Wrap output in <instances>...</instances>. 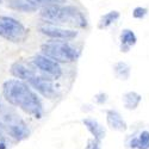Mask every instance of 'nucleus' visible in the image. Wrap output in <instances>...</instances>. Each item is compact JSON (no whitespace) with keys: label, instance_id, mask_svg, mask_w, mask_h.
Returning <instances> with one entry per match:
<instances>
[{"label":"nucleus","instance_id":"obj_21","mask_svg":"<svg viewBox=\"0 0 149 149\" xmlns=\"http://www.w3.org/2000/svg\"><path fill=\"white\" fill-rule=\"evenodd\" d=\"M95 102L98 103V104H104V103H106V100H107V94L106 93H104V92H100V93H98L95 97Z\"/></svg>","mask_w":149,"mask_h":149},{"label":"nucleus","instance_id":"obj_16","mask_svg":"<svg viewBox=\"0 0 149 149\" xmlns=\"http://www.w3.org/2000/svg\"><path fill=\"white\" fill-rule=\"evenodd\" d=\"M119 12L118 11H110L107 13H105L104 16H102L100 20H99V24H98V28L99 29H106L109 28L111 24H113L116 20H118L119 18Z\"/></svg>","mask_w":149,"mask_h":149},{"label":"nucleus","instance_id":"obj_17","mask_svg":"<svg viewBox=\"0 0 149 149\" xmlns=\"http://www.w3.org/2000/svg\"><path fill=\"white\" fill-rule=\"evenodd\" d=\"M35 7H48V6H55V5H62L67 3V0H26Z\"/></svg>","mask_w":149,"mask_h":149},{"label":"nucleus","instance_id":"obj_24","mask_svg":"<svg viewBox=\"0 0 149 149\" xmlns=\"http://www.w3.org/2000/svg\"><path fill=\"white\" fill-rule=\"evenodd\" d=\"M0 109H1V104H0Z\"/></svg>","mask_w":149,"mask_h":149},{"label":"nucleus","instance_id":"obj_19","mask_svg":"<svg viewBox=\"0 0 149 149\" xmlns=\"http://www.w3.org/2000/svg\"><path fill=\"white\" fill-rule=\"evenodd\" d=\"M147 13H148V10L146 7L137 6V7H135L134 11H132V17L135 19H142L147 16Z\"/></svg>","mask_w":149,"mask_h":149},{"label":"nucleus","instance_id":"obj_13","mask_svg":"<svg viewBox=\"0 0 149 149\" xmlns=\"http://www.w3.org/2000/svg\"><path fill=\"white\" fill-rule=\"evenodd\" d=\"M122 100H123L124 107L127 110H136L142 102V97L137 92L130 91V92H127L123 94Z\"/></svg>","mask_w":149,"mask_h":149},{"label":"nucleus","instance_id":"obj_22","mask_svg":"<svg viewBox=\"0 0 149 149\" xmlns=\"http://www.w3.org/2000/svg\"><path fill=\"white\" fill-rule=\"evenodd\" d=\"M0 149H7V143H6V139L3 134L1 127H0Z\"/></svg>","mask_w":149,"mask_h":149},{"label":"nucleus","instance_id":"obj_10","mask_svg":"<svg viewBox=\"0 0 149 149\" xmlns=\"http://www.w3.org/2000/svg\"><path fill=\"white\" fill-rule=\"evenodd\" d=\"M82 123H84V125L86 127V129L91 132V135L93 136L94 140H97L98 142H102L105 139L106 131H105L104 127L97 119L85 118V119H82Z\"/></svg>","mask_w":149,"mask_h":149},{"label":"nucleus","instance_id":"obj_18","mask_svg":"<svg viewBox=\"0 0 149 149\" xmlns=\"http://www.w3.org/2000/svg\"><path fill=\"white\" fill-rule=\"evenodd\" d=\"M139 137V149H149V131L143 130L140 132Z\"/></svg>","mask_w":149,"mask_h":149},{"label":"nucleus","instance_id":"obj_9","mask_svg":"<svg viewBox=\"0 0 149 149\" xmlns=\"http://www.w3.org/2000/svg\"><path fill=\"white\" fill-rule=\"evenodd\" d=\"M106 123L107 125L116 131H125L128 129V124L127 122L123 119L120 113L116 110H107L106 111Z\"/></svg>","mask_w":149,"mask_h":149},{"label":"nucleus","instance_id":"obj_20","mask_svg":"<svg viewBox=\"0 0 149 149\" xmlns=\"http://www.w3.org/2000/svg\"><path fill=\"white\" fill-rule=\"evenodd\" d=\"M100 143L102 142H98L94 139H90L87 141V143H86V146H85V149H102Z\"/></svg>","mask_w":149,"mask_h":149},{"label":"nucleus","instance_id":"obj_12","mask_svg":"<svg viewBox=\"0 0 149 149\" xmlns=\"http://www.w3.org/2000/svg\"><path fill=\"white\" fill-rule=\"evenodd\" d=\"M119 41H120V50L127 53V52H129V49L131 47H134L136 43H137V37H136V35L132 30L124 29L120 32Z\"/></svg>","mask_w":149,"mask_h":149},{"label":"nucleus","instance_id":"obj_1","mask_svg":"<svg viewBox=\"0 0 149 149\" xmlns=\"http://www.w3.org/2000/svg\"><path fill=\"white\" fill-rule=\"evenodd\" d=\"M3 95L11 105L20 107L24 112L40 119L43 116L41 99L26 84L18 79L6 80L3 85Z\"/></svg>","mask_w":149,"mask_h":149},{"label":"nucleus","instance_id":"obj_14","mask_svg":"<svg viewBox=\"0 0 149 149\" xmlns=\"http://www.w3.org/2000/svg\"><path fill=\"white\" fill-rule=\"evenodd\" d=\"M113 73L116 78H118L119 80H128L130 77V66L127 63V62L119 61L117 63L113 65Z\"/></svg>","mask_w":149,"mask_h":149},{"label":"nucleus","instance_id":"obj_4","mask_svg":"<svg viewBox=\"0 0 149 149\" xmlns=\"http://www.w3.org/2000/svg\"><path fill=\"white\" fill-rule=\"evenodd\" d=\"M28 30L23 24L8 16H0V37L12 43H23L28 38Z\"/></svg>","mask_w":149,"mask_h":149},{"label":"nucleus","instance_id":"obj_5","mask_svg":"<svg viewBox=\"0 0 149 149\" xmlns=\"http://www.w3.org/2000/svg\"><path fill=\"white\" fill-rule=\"evenodd\" d=\"M33 65L41 72H43L44 74H47L48 77L53 79H60L62 75V69L58 65V62L44 55H36L33 57Z\"/></svg>","mask_w":149,"mask_h":149},{"label":"nucleus","instance_id":"obj_15","mask_svg":"<svg viewBox=\"0 0 149 149\" xmlns=\"http://www.w3.org/2000/svg\"><path fill=\"white\" fill-rule=\"evenodd\" d=\"M8 7L19 12H33L37 10L26 0H8Z\"/></svg>","mask_w":149,"mask_h":149},{"label":"nucleus","instance_id":"obj_3","mask_svg":"<svg viewBox=\"0 0 149 149\" xmlns=\"http://www.w3.org/2000/svg\"><path fill=\"white\" fill-rule=\"evenodd\" d=\"M42 54L56 62L70 63L77 61L79 57V52L70 44L63 41H53L41 45Z\"/></svg>","mask_w":149,"mask_h":149},{"label":"nucleus","instance_id":"obj_11","mask_svg":"<svg viewBox=\"0 0 149 149\" xmlns=\"http://www.w3.org/2000/svg\"><path fill=\"white\" fill-rule=\"evenodd\" d=\"M10 72L15 78L20 79V80H28L29 81L36 77L35 72L32 69H30L29 67H26L24 63H22V62H15V63H12Z\"/></svg>","mask_w":149,"mask_h":149},{"label":"nucleus","instance_id":"obj_2","mask_svg":"<svg viewBox=\"0 0 149 149\" xmlns=\"http://www.w3.org/2000/svg\"><path fill=\"white\" fill-rule=\"evenodd\" d=\"M41 17L48 22H54L60 24H69L72 26L77 28H86L87 20H86L82 12L75 6H48L42 8Z\"/></svg>","mask_w":149,"mask_h":149},{"label":"nucleus","instance_id":"obj_7","mask_svg":"<svg viewBox=\"0 0 149 149\" xmlns=\"http://www.w3.org/2000/svg\"><path fill=\"white\" fill-rule=\"evenodd\" d=\"M40 31H41V33L49 37V38L62 40V41H70L78 36V31H75V30L63 29V28L54 26V25H42V26H40Z\"/></svg>","mask_w":149,"mask_h":149},{"label":"nucleus","instance_id":"obj_23","mask_svg":"<svg viewBox=\"0 0 149 149\" xmlns=\"http://www.w3.org/2000/svg\"><path fill=\"white\" fill-rule=\"evenodd\" d=\"M130 149H139V137H132L129 142Z\"/></svg>","mask_w":149,"mask_h":149},{"label":"nucleus","instance_id":"obj_8","mask_svg":"<svg viewBox=\"0 0 149 149\" xmlns=\"http://www.w3.org/2000/svg\"><path fill=\"white\" fill-rule=\"evenodd\" d=\"M29 84L32 86V87L37 92L41 93L45 98L52 99L56 94V91H55V87H54V85L52 82V79L43 78V77H37L36 75L35 78L29 80Z\"/></svg>","mask_w":149,"mask_h":149},{"label":"nucleus","instance_id":"obj_6","mask_svg":"<svg viewBox=\"0 0 149 149\" xmlns=\"http://www.w3.org/2000/svg\"><path fill=\"white\" fill-rule=\"evenodd\" d=\"M6 127L10 136L17 142L26 140L30 136V130L28 125L17 116H13V118H7Z\"/></svg>","mask_w":149,"mask_h":149}]
</instances>
